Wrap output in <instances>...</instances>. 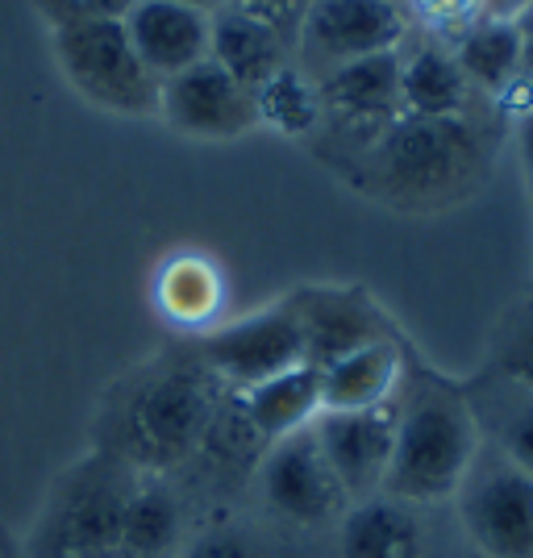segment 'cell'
Instances as JSON below:
<instances>
[{"label": "cell", "mask_w": 533, "mask_h": 558, "mask_svg": "<svg viewBox=\"0 0 533 558\" xmlns=\"http://www.w3.org/2000/svg\"><path fill=\"white\" fill-rule=\"evenodd\" d=\"M475 88L467 84L455 50L438 38H421L400 50V113L404 117H463Z\"/></svg>", "instance_id": "16"}, {"label": "cell", "mask_w": 533, "mask_h": 558, "mask_svg": "<svg viewBox=\"0 0 533 558\" xmlns=\"http://www.w3.org/2000/svg\"><path fill=\"white\" fill-rule=\"evenodd\" d=\"M517 155H521L525 184H530V196H533V113L517 117Z\"/></svg>", "instance_id": "30"}, {"label": "cell", "mask_w": 533, "mask_h": 558, "mask_svg": "<svg viewBox=\"0 0 533 558\" xmlns=\"http://www.w3.org/2000/svg\"><path fill=\"white\" fill-rule=\"evenodd\" d=\"M155 308L180 333H209L226 308V271L201 251H180L155 276Z\"/></svg>", "instance_id": "15"}, {"label": "cell", "mask_w": 533, "mask_h": 558, "mask_svg": "<svg viewBox=\"0 0 533 558\" xmlns=\"http://www.w3.org/2000/svg\"><path fill=\"white\" fill-rule=\"evenodd\" d=\"M54 63L96 109L117 117H159V80L146 71L125 22H71L50 29Z\"/></svg>", "instance_id": "5"}, {"label": "cell", "mask_w": 533, "mask_h": 558, "mask_svg": "<svg viewBox=\"0 0 533 558\" xmlns=\"http://www.w3.org/2000/svg\"><path fill=\"white\" fill-rule=\"evenodd\" d=\"M255 113L258 125H271V130L288 134V138H308L325 121L317 80H308L301 68L288 63L263 88H255Z\"/></svg>", "instance_id": "23"}, {"label": "cell", "mask_w": 533, "mask_h": 558, "mask_svg": "<svg viewBox=\"0 0 533 558\" xmlns=\"http://www.w3.org/2000/svg\"><path fill=\"white\" fill-rule=\"evenodd\" d=\"M325 117L379 138L400 117V50L367 54L317 80Z\"/></svg>", "instance_id": "13"}, {"label": "cell", "mask_w": 533, "mask_h": 558, "mask_svg": "<svg viewBox=\"0 0 533 558\" xmlns=\"http://www.w3.org/2000/svg\"><path fill=\"white\" fill-rule=\"evenodd\" d=\"M480 454V429L467 400L450 388H421L400 400L396 446L384 492L404 505H438L463 488L467 471Z\"/></svg>", "instance_id": "3"}, {"label": "cell", "mask_w": 533, "mask_h": 558, "mask_svg": "<svg viewBox=\"0 0 533 558\" xmlns=\"http://www.w3.org/2000/svg\"><path fill=\"white\" fill-rule=\"evenodd\" d=\"M288 47H292V43L279 34L276 25L258 22L251 13L221 9V13L213 17L209 59L221 71H230L246 93L263 88L276 71L288 68Z\"/></svg>", "instance_id": "18"}, {"label": "cell", "mask_w": 533, "mask_h": 558, "mask_svg": "<svg viewBox=\"0 0 533 558\" xmlns=\"http://www.w3.org/2000/svg\"><path fill=\"white\" fill-rule=\"evenodd\" d=\"M409 17L400 0H308L296 25V50L308 80L347 68L354 59L400 50Z\"/></svg>", "instance_id": "7"}, {"label": "cell", "mask_w": 533, "mask_h": 558, "mask_svg": "<svg viewBox=\"0 0 533 558\" xmlns=\"http://www.w3.org/2000/svg\"><path fill=\"white\" fill-rule=\"evenodd\" d=\"M517 25H521V43H525V88H530V100H533V4L517 17Z\"/></svg>", "instance_id": "31"}, {"label": "cell", "mask_w": 533, "mask_h": 558, "mask_svg": "<svg viewBox=\"0 0 533 558\" xmlns=\"http://www.w3.org/2000/svg\"><path fill=\"white\" fill-rule=\"evenodd\" d=\"M226 392L230 388L213 379L196 350L159 359L117 392V404H109L100 454L138 475H162L187 463L209 438Z\"/></svg>", "instance_id": "1"}, {"label": "cell", "mask_w": 533, "mask_h": 558, "mask_svg": "<svg viewBox=\"0 0 533 558\" xmlns=\"http://www.w3.org/2000/svg\"><path fill=\"white\" fill-rule=\"evenodd\" d=\"M396 421H400L396 396L384 404H372V409H354V413H317L313 421L325 463L338 475L350 505L384 492L396 446Z\"/></svg>", "instance_id": "10"}, {"label": "cell", "mask_w": 533, "mask_h": 558, "mask_svg": "<svg viewBox=\"0 0 533 558\" xmlns=\"http://www.w3.org/2000/svg\"><path fill=\"white\" fill-rule=\"evenodd\" d=\"M258 471H263V496L279 517L296 525H325L334 517H347L350 496L325 463L313 425L267 446Z\"/></svg>", "instance_id": "11"}, {"label": "cell", "mask_w": 533, "mask_h": 558, "mask_svg": "<svg viewBox=\"0 0 533 558\" xmlns=\"http://www.w3.org/2000/svg\"><path fill=\"white\" fill-rule=\"evenodd\" d=\"M496 450L533 480V409H521V413H512V417L500 425Z\"/></svg>", "instance_id": "27"}, {"label": "cell", "mask_w": 533, "mask_h": 558, "mask_svg": "<svg viewBox=\"0 0 533 558\" xmlns=\"http://www.w3.org/2000/svg\"><path fill=\"white\" fill-rule=\"evenodd\" d=\"M175 4H192V9H205V13H213V4H221V0H175Z\"/></svg>", "instance_id": "33"}, {"label": "cell", "mask_w": 533, "mask_h": 558, "mask_svg": "<svg viewBox=\"0 0 533 558\" xmlns=\"http://www.w3.org/2000/svg\"><path fill=\"white\" fill-rule=\"evenodd\" d=\"M34 4L54 29L71 22H125V13L138 0H34Z\"/></svg>", "instance_id": "25"}, {"label": "cell", "mask_w": 533, "mask_h": 558, "mask_svg": "<svg viewBox=\"0 0 533 558\" xmlns=\"http://www.w3.org/2000/svg\"><path fill=\"white\" fill-rule=\"evenodd\" d=\"M292 308L301 317L304 350H308L313 367H325V363L342 359L350 350L388 338L384 313L363 292H350V288L301 292V296H292Z\"/></svg>", "instance_id": "14"}, {"label": "cell", "mask_w": 533, "mask_h": 558, "mask_svg": "<svg viewBox=\"0 0 533 558\" xmlns=\"http://www.w3.org/2000/svg\"><path fill=\"white\" fill-rule=\"evenodd\" d=\"M238 404L251 421V429L258 434V442L271 446L288 434H301L317 421V413H322V375L313 363H304V367L271 375L255 388L238 392Z\"/></svg>", "instance_id": "19"}, {"label": "cell", "mask_w": 533, "mask_h": 558, "mask_svg": "<svg viewBox=\"0 0 533 558\" xmlns=\"http://www.w3.org/2000/svg\"><path fill=\"white\" fill-rule=\"evenodd\" d=\"M180 558H263V555L242 534H233V530H209V534L192 537L187 550H180Z\"/></svg>", "instance_id": "28"}, {"label": "cell", "mask_w": 533, "mask_h": 558, "mask_svg": "<svg viewBox=\"0 0 533 558\" xmlns=\"http://www.w3.org/2000/svg\"><path fill=\"white\" fill-rule=\"evenodd\" d=\"M404 372V359L392 338H379L367 347L350 350L342 359L317 367L322 375V413H354L392 400Z\"/></svg>", "instance_id": "17"}, {"label": "cell", "mask_w": 533, "mask_h": 558, "mask_svg": "<svg viewBox=\"0 0 533 558\" xmlns=\"http://www.w3.org/2000/svg\"><path fill=\"white\" fill-rule=\"evenodd\" d=\"M463 117H396L375 138L367 171L375 192L400 209H441L487 175L492 142Z\"/></svg>", "instance_id": "2"}, {"label": "cell", "mask_w": 533, "mask_h": 558, "mask_svg": "<svg viewBox=\"0 0 533 558\" xmlns=\"http://www.w3.org/2000/svg\"><path fill=\"white\" fill-rule=\"evenodd\" d=\"M226 9H238V13H251L258 22L276 25L288 43H296V25H301L308 0H221Z\"/></svg>", "instance_id": "26"}, {"label": "cell", "mask_w": 533, "mask_h": 558, "mask_svg": "<svg viewBox=\"0 0 533 558\" xmlns=\"http://www.w3.org/2000/svg\"><path fill=\"white\" fill-rule=\"evenodd\" d=\"M533 0H487V17H521Z\"/></svg>", "instance_id": "32"}, {"label": "cell", "mask_w": 533, "mask_h": 558, "mask_svg": "<svg viewBox=\"0 0 533 558\" xmlns=\"http://www.w3.org/2000/svg\"><path fill=\"white\" fill-rule=\"evenodd\" d=\"M138 471L109 454L71 466L34 534L38 558H125V500Z\"/></svg>", "instance_id": "4"}, {"label": "cell", "mask_w": 533, "mask_h": 558, "mask_svg": "<svg viewBox=\"0 0 533 558\" xmlns=\"http://www.w3.org/2000/svg\"><path fill=\"white\" fill-rule=\"evenodd\" d=\"M125 34L138 50V59L155 80H171L180 71L209 59L213 13L175 4V0H138L125 13Z\"/></svg>", "instance_id": "12"}, {"label": "cell", "mask_w": 533, "mask_h": 558, "mask_svg": "<svg viewBox=\"0 0 533 558\" xmlns=\"http://www.w3.org/2000/svg\"><path fill=\"white\" fill-rule=\"evenodd\" d=\"M450 50L463 68L467 84L492 100H505L525 75V43H521L517 17H484L463 38H455Z\"/></svg>", "instance_id": "21"}, {"label": "cell", "mask_w": 533, "mask_h": 558, "mask_svg": "<svg viewBox=\"0 0 533 558\" xmlns=\"http://www.w3.org/2000/svg\"><path fill=\"white\" fill-rule=\"evenodd\" d=\"M455 496L480 558H533V480L521 466L480 446Z\"/></svg>", "instance_id": "6"}, {"label": "cell", "mask_w": 533, "mask_h": 558, "mask_svg": "<svg viewBox=\"0 0 533 558\" xmlns=\"http://www.w3.org/2000/svg\"><path fill=\"white\" fill-rule=\"evenodd\" d=\"M159 117L175 134L201 142H233L258 125L255 93H246L213 59H201L196 68L162 80Z\"/></svg>", "instance_id": "9"}, {"label": "cell", "mask_w": 533, "mask_h": 558, "mask_svg": "<svg viewBox=\"0 0 533 558\" xmlns=\"http://www.w3.org/2000/svg\"><path fill=\"white\" fill-rule=\"evenodd\" d=\"M500 372L509 375L512 384H521V388H530L533 392V322L517 329V338L505 347V354H500Z\"/></svg>", "instance_id": "29"}, {"label": "cell", "mask_w": 533, "mask_h": 558, "mask_svg": "<svg viewBox=\"0 0 533 558\" xmlns=\"http://www.w3.org/2000/svg\"><path fill=\"white\" fill-rule=\"evenodd\" d=\"M192 350L213 372V379L230 392H246L271 375H283L308 363L304 329L292 301H279L255 317L233 322V326L209 329Z\"/></svg>", "instance_id": "8"}, {"label": "cell", "mask_w": 533, "mask_h": 558, "mask_svg": "<svg viewBox=\"0 0 533 558\" xmlns=\"http://www.w3.org/2000/svg\"><path fill=\"white\" fill-rule=\"evenodd\" d=\"M425 525L417 505H404L388 492L359 500L342 517V558H421Z\"/></svg>", "instance_id": "20"}, {"label": "cell", "mask_w": 533, "mask_h": 558, "mask_svg": "<svg viewBox=\"0 0 533 558\" xmlns=\"http://www.w3.org/2000/svg\"><path fill=\"white\" fill-rule=\"evenodd\" d=\"M184 550V512L159 475H138L125 500V558H175Z\"/></svg>", "instance_id": "22"}, {"label": "cell", "mask_w": 533, "mask_h": 558, "mask_svg": "<svg viewBox=\"0 0 533 558\" xmlns=\"http://www.w3.org/2000/svg\"><path fill=\"white\" fill-rule=\"evenodd\" d=\"M400 9L425 29V38H438L446 47L487 17V0H400Z\"/></svg>", "instance_id": "24"}]
</instances>
